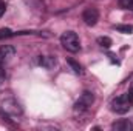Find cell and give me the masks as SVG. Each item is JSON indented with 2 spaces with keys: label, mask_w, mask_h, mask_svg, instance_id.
<instances>
[{
  "label": "cell",
  "mask_w": 133,
  "mask_h": 131,
  "mask_svg": "<svg viewBox=\"0 0 133 131\" xmlns=\"http://www.w3.org/2000/svg\"><path fill=\"white\" fill-rule=\"evenodd\" d=\"M133 105V86L122 96H118L111 100L110 106H111V111L118 113V114H125Z\"/></svg>",
  "instance_id": "1"
},
{
  "label": "cell",
  "mask_w": 133,
  "mask_h": 131,
  "mask_svg": "<svg viewBox=\"0 0 133 131\" xmlns=\"http://www.w3.org/2000/svg\"><path fill=\"white\" fill-rule=\"evenodd\" d=\"M0 111L3 117H19L23 113L20 103L16 99H5L0 103Z\"/></svg>",
  "instance_id": "2"
},
{
  "label": "cell",
  "mask_w": 133,
  "mask_h": 131,
  "mask_svg": "<svg viewBox=\"0 0 133 131\" xmlns=\"http://www.w3.org/2000/svg\"><path fill=\"white\" fill-rule=\"evenodd\" d=\"M61 45L68 53H73V54L81 49V40H79L77 34L73 33V31H65L61 35Z\"/></svg>",
  "instance_id": "3"
},
{
  "label": "cell",
  "mask_w": 133,
  "mask_h": 131,
  "mask_svg": "<svg viewBox=\"0 0 133 131\" xmlns=\"http://www.w3.org/2000/svg\"><path fill=\"white\" fill-rule=\"evenodd\" d=\"M93 102H95V94L91 93V91H84L82 94H81V97L76 100V103H74V111L76 113H85L91 105H93Z\"/></svg>",
  "instance_id": "4"
},
{
  "label": "cell",
  "mask_w": 133,
  "mask_h": 131,
  "mask_svg": "<svg viewBox=\"0 0 133 131\" xmlns=\"http://www.w3.org/2000/svg\"><path fill=\"white\" fill-rule=\"evenodd\" d=\"M82 20H84L85 25L95 26V25L98 23V20H99V11H98L96 8H93V6L85 8L84 12H82Z\"/></svg>",
  "instance_id": "5"
},
{
  "label": "cell",
  "mask_w": 133,
  "mask_h": 131,
  "mask_svg": "<svg viewBox=\"0 0 133 131\" xmlns=\"http://www.w3.org/2000/svg\"><path fill=\"white\" fill-rule=\"evenodd\" d=\"M14 54H16L14 46H11V45H3V46H0V65L8 63V62L14 57Z\"/></svg>",
  "instance_id": "6"
},
{
  "label": "cell",
  "mask_w": 133,
  "mask_h": 131,
  "mask_svg": "<svg viewBox=\"0 0 133 131\" xmlns=\"http://www.w3.org/2000/svg\"><path fill=\"white\" fill-rule=\"evenodd\" d=\"M56 63H57V60H56L54 56H40V57H39V65L43 66V68H46V69L54 68Z\"/></svg>",
  "instance_id": "7"
},
{
  "label": "cell",
  "mask_w": 133,
  "mask_h": 131,
  "mask_svg": "<svg viewBox=\"0 0 133 131\" xmlns=\"http://www.w3.org/2000/svg\"><path fill=\"white\" fill-rule=\"evenodd\" d=\"M111 128L116 131H129L133 128V123L130 120H127V119H122V120H118V122H115L113 125H111Z\"/></svg>",
  "instance_id": "8"
},
{
  "label": "cell",
  "mask_w": 133,
  "mask_h": 131,
  "mask_svg": "<svg viewBox=\"0 0 133 131\" xmlns=\"http://www.w3.org/2000/svg\"><path fill=\"white\" fill-rule=\"evenodd\" d=\"M115 30L119 31V33H122V34H132L133 33V26L132 25H116Z\"/></svg>",
  "instance_id": "9"
},
{
  "label": "cell",
  "mask_w": 133,
  "mask_h": 131,
  "mask_svg": "<svg viewBox=\"0 0 133 131\" xmlns=\"http://www.w3.org/2000/svg\"><path fill=\"white\" fill-rule=\"evenodd\" d=\"M68 65L73 68V71H74L76 74H84V69H82V66L79 65L76 60H73V59H68Z\"/></svg>",
  "instance_id": "10"
},
{
  "label": "cell",
  "mask_w": 133,
  "mask_h": 131,
  "mask_svg": "<svg viewBox=\"0 0 133 131\" xmlns=\"http://www.w3.org/2000/svg\"><path fill=\"white\" fill-rule=\"evenodd\" d=\"M98 43H99L101 48H110L111 46V39L110 37H99Z\"/></svg>",
  "instance_id": "11"
},
{
  "label": "cell",
  "mask_w": 133,
  "mask_h": 131,
  "mask_svg": "<svg viewBox=\"0 0 133 131\" xmlns=\"http://www.w3.org/2000/svg\"><path fill=\"white\" fill-rule=\"evenodd\" d=\"M118 3H119V6L122 9H130V11H133V0H118Z\"/></svg>",
  "instance_id": "12"
},
{
  "label": "cell",
  "mask_w": 133,
  "mask_h": 131,
  "mask_svg": "<svg viewBox=\"0 0 133 131\" xmlns=\"http://www.w3.org/2000/svg\"><path fill=\"white\" fill-rule=\"evenodd\" d=\"M12 34L14 33H12L9 28H2V30H0V40H2V39H8V37H11Z\"/></svg>",
  "instance_id": "13"
},
{
  "label": "cell",
  "mask_w": 133,
  "mask_h": 131,
  "mask_svg": "<svg viewBox=\"0 0 133 131\" xmlns=\"http://www.w3.org/2000/svg\"><path fill=\"white\" fill-rule=\"evenodd\" d=\"M5 82H6V72L3 69V65H0V90L5 86Z\"/></svg>",
  "instance_id": "14"
},
{
  "label": "cell",
  "mask_w": 133,
  "mask_h": 131,
  "mask_svg": "<svg viewBox=\"0 0 133 131\" xmlns=\"http://www.w3.org/2000/svg\"><path fill=\"white\" fill-rule=\"evenodd\" d=\"M5 9H6V5H5V2H3V0H0V17L5 14Z\"/></svg>",
  "instance_id": "15"
}]
</instances>
